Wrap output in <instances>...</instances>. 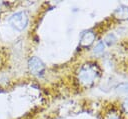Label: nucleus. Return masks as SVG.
<instances>
[{
  "instance_id": "nucleus-2",
  "label": "nucleus",
  "mask_w": 128,
  "mask_h": 119,
  "mask_svg": "<svg viewBox=\"0 0 128 119\" xmlns=\"http://www.w3.org/2000/svg\"><path fill=\"white\" fill-rule=\"evenodd\" d=\"M28 65H29L30 71H31L32 73H34V74H39V73H41L42 70L44 69L43 64H42L41 61L38 60L37 58H31V59L29 60Z\"/></svg>"
},
{
  "instance_id": "nucleus-1",
  "label": "nucleus",
  "mask_w": 128,
  "mask_h": 119,
  "mask_svg": "<svg viewBox=\"0 0 128 119\" xmlns=\"http://www.w3.org/2000/svg\"><path fill=\"white\" fill-rule=\"evenodd\" d=\"M27 23H28V17L25 12L13 13L9 18V24L18 31H22L23 29H25Z\"/></svg>"
}]
</instances>
